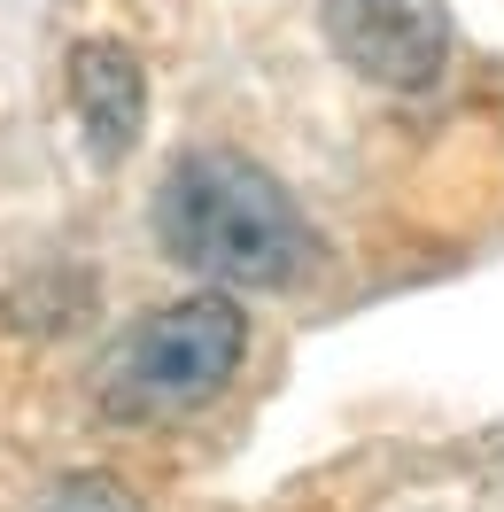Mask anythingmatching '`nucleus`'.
Returning a JSON list of instances; mask_svg holds the SVG:
<instances>
[{"instance_id": "5", "label": "nucleus", "mask_w": 504, "mask_h": 512, "mask_svg": "<svg viewBox=\"0 0 504 512\" xmlns=\"http://www.w3.org/2000/svg\"><path fill=\"white\" fill-rule=\"evenodd\" d=\"M47 512H140V497L109 474H70L63 489L47 497Z\"/></svg>"}, {"instance_id": "1", "label": "nucleus", "mask_w": 504, "mask_h": 512, "mask_svg": "<svg viewBox=\"0 0 504 512\" xmlns=\"http://www.w3.org/2000/svg\"><path fill=\"white\" fill-rule=\"evenodd\" d=\"M156 241L218 288H287L311 264V218L264 163L233 148H194L156 187Z\"/></svg>"}, {"instance_id": "2", "label": "nucleus", "mask_w": 504, "mask_h": 512, "mask_svg": "<svg viewBox=\"0 0 504 512\" xmlns=\"http://www.w3.org/2000/svg\"><path fill=\"white\" fill-rule=\"evenodd\" d=\"M241 350H249V319L233 311V295L163 303L109 365V404L117 412H194L233 381Z\"/></svg>"}, {"instance_id": "3", "label": "nucleus", "mask_w": 504, "mask_h": 512, "mask_svg": "<svg viewBox=\"0 0 504 512\" xmlns=\"http://www.w3.org/2000/svg\"><path fill=\"white\" fill-rule=\"evenodd\" d=\"M326 39L357 78L411 94L450 55V8L442 0H326Z\"/></svg>"}, {"instance_id": "4", "label": "nucleus", "mask_w": 504, "mask_h": 512, "mask_svg": "<svg viewBox=\"0 0 504 512\" xmlns=\"http://www.w3.org/2000/svg\"><path fill=\"white\" fill-rule=\"evenodd\" d=\"M70 109L94 140V156H125L140 140V117H148V78L132 63V47L117 39H86L70 55Z\"/></svg>"}]
</instances>
